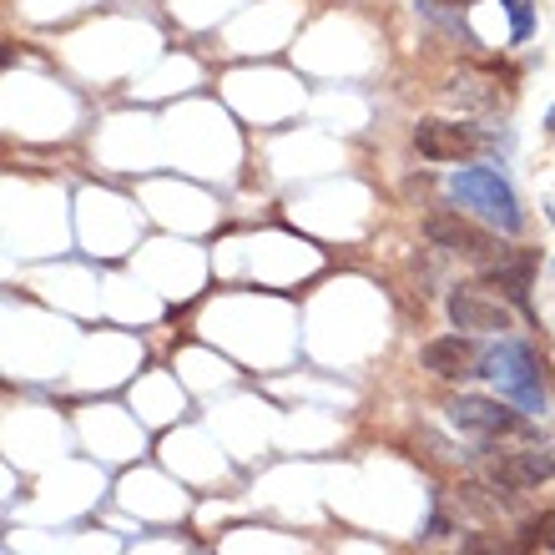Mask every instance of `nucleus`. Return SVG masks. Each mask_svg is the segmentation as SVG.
Masks as SVG:
<instances>
[{"instance_id":"nucleus-7","label":"nucleus","mask_w":555,"mask_h":555,"mask_svg":"<svg viewBox=\"0 0 555 555\" xmlns=\"http://www.w3.org/2000/svg\"><path fill=\"white\" fill-rule=\"evenodd\" d=\"M414 146L429 162H460L480 146V137L469 132V127H460V121H420L414 127Z\"/></svg>"},{"instance_id":"nucleus-8","label":"nucleus","mask_w":555,"mask_h":555,"mask_svg":"<svg viewBox=\"0 0 555 555\" xmlns=\"http://www.w3.org/2000/svg\"><path fill=\"white\" fill-rule=\"evenodd\" d=\"M424 369L439 374V379H465V374H480V369H475V349H469V338H460V334L424 344Z\"/></svg>"},{"instance_id":"nucleus-6","label":"nucleus","mask_w":555,"mask_h":555,"mask_svg":"<svg viewBox=\"0 0 555 555\" xmlns=\"http://www.w3.org/2000/svg\"><path fill=\"white\" fill-rule=\"evenodd\" d=\"M450 420L465 429V435H480V439H500V435H515V429H526L520 414L500 410V399H480V395H465L450 404Z\"/></svg>"},{"instance_id":"nucleus-3","label":"nucleus","mask_w":555,"mask_h":555,"mask_svg":"<svg viewBox=\"0 0 555 555\" xmlns=\"http://www.w3.org/2000/svg\"><path fill=\"white\" fill-rule=\"evenodd\" d=\"M424 233H429V243H439V248L480 258V263H500V258H505V248H500L495 237L485 233V228H475L469 218H460V212H435V218L424 222Z\"/></svg>"},{"instance_id":"nucleus-4","label":"nucleus","mask_w":555,"mask_h":555,"mask_svg":"<svg viewBox=\"0 0 555 555\" xmlns=\"http://www.w3.org/2000/svg\"><path fill=\"white\" fill-rule=\"evenodd\" d=\"M450 323L454 328H511V308L495 288H480V283H460L450 293Z\"/></svg>"},{"instance_id":"nucleus-2","label":"nucleus","mask_w":555,"mask_h":555,"mask_svg":"<svg viewBox=\"0 0 555 555\" xmlns=\"http://www.w3.org/2000/svg\"><path fill=\"white\" fill-rule=\"evenodd\" d=\"M480 374H490L500 395L515 399V404H520L526 414H541V410H545L541 364H535V353H530V344H515V338H505L500 349L485 353V369H480Z\"/></svg>"},{"instance_id":"nucleus-1","label":"nucleus","mask_w":555,"mask_h":555,"mask_svg":"<svg viewBox=\"0 0 555 555\" xmlns=\"http://www.w3.org/2000/svg\"><path fill=\"white\" fill-rule=\"evenodd\" d=\"M450 192H454V203L469 207L475 218H485L490 228H500V233H520V222H526L511 182L500 172H490V167H460V172L450 177Z\"/></svg>"},{"instance_id":"nucleus-5","label":"nucleus","mask_w":555,"mask_h":555,"mask_svg":"<svg viewBox=\"0 0 555 555\" xmlns=\"http://www.w3.org/2000/svg\"><path fill=\"white\" fill-rule=\"evenodd\" d=\"M485 480L500 490H535L541 480H555V450H515L495 454L485 465Z\"/></svg>"},{"instance_id":"nucleus-11","label":"nucleus","mask_w":555,"mask_h":555,"mask_svg":"<svg viewBox=\"0 0 555 555\" xmlns=\"http://www.w3.org/2000/svg\"><path fill=\"white\" fill-rule=\"evenodd\" d=\"M551 545H555V535H551Z\"/></svg>"},{"instance_id":"nucleus-9","label":"nucleus","mask_w":555,"mask_h":555,"mask_svg":"<svg viewBox=\"0 0 555 555\" xmlns=\"http://www.w3.org/2000/svg\"><path fill=\"white\" fill-rule=\"evenodd\" d=\"M500 5H505V11H511V41L520 46L530 36V30H535V15H530V0H500Z\"/></svg>"},{"instance_id":"nucleus-10","label":"nucleus","mask_w":555,"mask_h":555,"mask_svg":"<svg viewBox=\"0 0 555 555\" xmlns=\"http://www.w3.org/2000/svg\"><path fill=\"white\" fill-rule=\"evenodd\" d=\"M460 555H511V551H505V545H500L495 535H465Z\"/></svg>"}]
</instances>
